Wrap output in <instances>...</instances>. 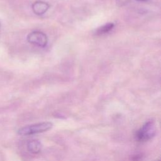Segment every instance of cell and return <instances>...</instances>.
Masks as SVG:
<instances>
[{"mask_svg":"<svg viewBox=\"0 0 161 161\" xmlns=\"http://www.w3.org/2000/svg\"><path fill=\"white\" fill-rule=\"evenodd\" d=\"M157 133V126L153 120L146 121L135 133V139L138 142L148 141L153 138Z\"/></svg>","mask_w":161,"mask_h":161,"instance_id":"obj_2","label":"cell"},{"mask_svg":"<svg viewBox=\"0 0 161 161\" xmlns=\"http://www.w3.org/2000/svg\"><path fill=\"white\" fill-rule=\"evenodd\" d=\"M27 150L33 154H37L40 153L42 148V143L38 140H29L26 144Z\"/></svg>","mask_w":161,"mask_h":161,"instance_id":"obj_4","label":"cell"},{"mask_svg":"<svg viewBox=\"0 0 161 161\" xmlns=\"http://www.w3.org/2000/svg\"><path fill=\"white\" fill-rule=\"evenodd\" d=\"M129 1H130V0H116V4L119 7L126 5V4H128L129 3Z\"/></svg>","mask_w":161,"mask_h":161,"instance_id":"obj_8","label":"cell"},{"mask_svg":"<svg viewBox=\"0 0 161 161\" xmlns=\"http://www.w3.org/2000/svg\"><path fill=\"white\" fill-rule=\"evenodd\" d=\"M53 124L50 121H43L26 125L18 130V133L21 136L32 135L46 132L52 128Z\"/></svg>","mask_w":161,"mask_h":161,"instance_id":"obj_1","label":"cell"},{"mask_svg":"<svg viewBox=\"0 0 161 161\" xmlns=\"http://www.w3.org/2000/svg\"><path fill=\"white\" fill-rule=\"evenodd\" d=\"M137 1H145V0H137Z\"/></svg>","mask_w":161,"mask_h":161,"instance_id":"obj_9","label":"cell"},{"mask_svg":"<svg viewBox=\"0 0 161 161\" xmlns=\"http://www.w3.org/2000/svg\"><path fill=\"white\" fill-rule=\"evenodd\" d=\"M143 158V155L141 153H135L134 155H131V161H141Z\"/></svg>","mask_w":161,"mask_h":161,"instance_id":"obj_7","label":"cell"},{"mask_svg":"<svg viewBox=\"0 0 161 161\" xmlns=\"http://www.w3.org/2000/svg\"><path fill=\"white\" fill-rule=\"evenodd\" d=\"M158 161H160V160H158Z\"/></svg>","mask_w":161,"mask_h":161,"instance_id":"obj_11","label":"cell"},{"mask_svg":"<svg viewBox=\"0 0 161 161\" xmlns=\"http://www.w3.org/2000/svg\"><path fill=\"white\" fill-rule=\"evenodd\" d=\"M114 25L112 23H107L106 25H104L99 28H98L96 31H95V35H102L104 34H106L110 31L113 28H114Z\"/></svg>","mask_w":161,"mask_h":161,"instance_id":"obj_6","label":"cell"},{"mask_svg":"<svg viewBox=\"0 0 161 161\" xmlns=\"http://www.w3.org/2000/svg\"><path fill=\"white\" fill-rule=\"evenodd\" d=\"M27 40L29 43L40 47H46L48 42L47 35L40 31H34L29 33L27 36Z\"/></svg>","mask_w":161,"mask_h":161,"instance_id":"obj_3","label":"cell"},{"mask_svg":"<svg viewBox=\"0 0 161 161\" xmlns=\"http://www.w3.org/2000/svg\"><path fill=\"white\" fill-rule=\"evenodd\" d=\"M0 26H1V25H0Z\"/></svg>","mask_w":161,"mask_h":161,"instance_id":"obj_10","label":"cell"},{"mask_svg":"<svg viewBox=\"0 0 161 161\" xmlns=\"http://www.w3.org/2000/svg\"><path fill=\"white\" fill-rule=\"evenodd\" d=\"M49 8V4L43 1H36L32 4L33 12L38 15L44 14Z\"/></svg>","mask_w":161,"mask_h":161,"instance_id":"obj_5","label":"cell"}]
</instances>
